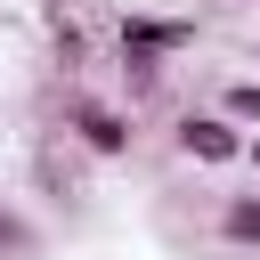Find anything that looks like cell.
Masks as SVG:
<instances>
[{
    "label": "cell",
    "mask_w": 260,
    "mask_h": 260,
    "mask_svg": "<svg viewBox=\"0 0 260 260\" xmlns=\"http://www.w3.org/2000/svg\"><path fill=\"white\" fill-rule=\"evenodd\" d=\"M65 130H73L89 154H106V162H122V154H130V122H122L106 98H73V106H65Z\"/></svg>",
    "instance_id": "cell-1"
},
{
    "label": "cell",
    "mask_w": 260,
    "mask_h": 260,
    "mask_svg": "<svg viewBox=\"0 0 260 260\" xmlns=\"http://www.w3.org/2000/svg\"><path fill=\"white\" fill-rule=\"evenodd\" d=\"M179 154L228 171V162H244V130H236L228 114H187V122H179Z\"/></svg>",
    "instance_id": "cell-2"
},
{
    "label": "cell",
    "mask_w": 260,
    "mask_h": 260,
    "mask_svg": "<svg viewBox=\"0 0 260 260\" xmlns=\"http://www.w3.org/2000/svg\"><path fill=\"white\" fill-rule=\"evenodd\" d=\"M122 49L179 57V49H195V16H122Z\"/></svg>",
    "instance_id": "cell-3"
},
{
    "label": "cell",
    "mask_w": 260,
    "mask_h": 260,
    "mask_svg": "<svg viewBox=\"0 0 260 260\" xmlns=\"http://www.w3.org/2000/svg\"><path fill=\"white\" fill-rule=\"evenodd\" d=\"M219 236L244 244V252H260V195H228L219 203Z\"/></svg>",
    "instance_id": "cell-4"
},
{
    "label": "cell",
    "mask_w": 260,
    "mask_h": 260,
    "mask_svg": "<svg viewBox=\"0 0 260 260\" xmlns=\"http://www.w3.org/2000/svg\"><path fill=\"white\" fill-rule=\"evenodd\" d=\"M219 114H228L236 130H260V81H228V98H219Z\"/></svg>",
    "instance_id": "cell-5"
},
{
    "label": "cell",
    "mask_w": 260,
    "mask_h": 260,
    "mask_svg": "<svg viewBox=\"0 0 260 260\" xmlns=\"http://www.w3.org/2000/svg\"><path fill=\"white\" fill-rule=\"evenodd\" d=\"M0 252H8V260H32V252H41V228H32V219H16L8 203H0Z\"/></svg>",
    "instance_id": "cell-6"
},
{
    "label": "cell",
    "mask_w": 260,
    "mask_h": 260,
    "mask_svg": "<svg viewBox=\"0 0 260 260\" xmlns=\"http://www.w3.org/2000/svg\"><path fill=\"white\" fill-rule=\"evenodd\" d=\"M162 65H171V57H146V49H122V81H130V98H146V89L162 81Z\"/></svg>",
    "instance_id": "cell-7"
},
{
    "label": "cell",
    "mask_w": 260,
    "mask_h": 260,
    "mask_svg": "<svg viewBox=\"0 0 260 260\" xmlns=\"http://www.w3.org/2000/svg\"><path fill=\"white\" fill-rule=\"evenodd\" d=\"M244 162H252V171H260V138H244Z\"/></svg>",
    "instance_id": "cell-8"
},
{
    "label": "cell",
    "mask_w": 260,
    "mask_h": 260,
    "mask_svg": "<svg viewBox=\"0 0 260 260\" xmlns=\"http://www.w3.org/2000/svg\"><path fill=\"white\" fill-rule=\"evenodd\" d=\"M211 8H236V0H211Z\"/></svg>",
    "instance_id": "cell-9"
}]
</instances>
